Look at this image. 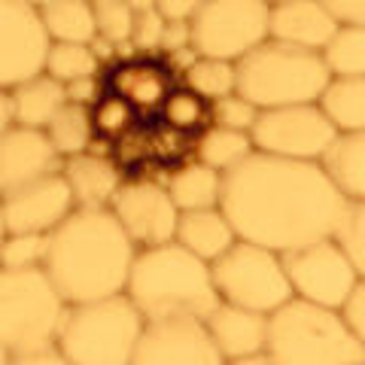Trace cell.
Masks as SVG:
<instances>
[{
    "label": "cell",
    "mask_w": 365,
    "mask_h": 365,
    "mask_svg": "<svg viewBox=\"0 0 365 365\" xmlns=\"http://www.w3.org/2000/svg\"><path fill=\"white\" fill-rule=\"evenodd\" d=\"M4 235H6V232H4V222H0V241H4Z\"/></svg>",
    "instance_id": "49"
},
{
    "label": "cell",
    "mask_w": 365,
    "mask_h": 365,
    "mask_svg": "<svg viewBox=\"0 0 365 365\" xmlns=\"http://www.w3.org/2000/svg\"><path fill=\"white\" fill-rule=\"evenodd\" d=\"M49 37L40 25L37 6L25 0H0V88L43 71Z\"/></svg>",
    "instance_id": "15"
},
{
    "label": "cell",
    "mask_w": 365,
    "mask_h": 365,
    "mask_svg": "<svg viewBox=\"0 0 365 365\" xmlns=\"http://www.w3.org/2000/svg\"><path fill=\"white\" fill-rule=\"evenodd\" d=\"M204 326L213 338L216 350H220L222 362L237 365L247 356H259L265 353V326L268 314L250 311V307H237L220 302L213 311L204 317Z\"/></svg>",
    "instance_id": "17"
},
{
    "label": "cell",
    "mask_w": 365,
    "mask_h": 365,
    "mask_svg": "<svg viewBox=\"0 0 365 365\" xmlns=\"http://www.w3.org/2000/svg\"><path fill=\"white\" fill-rule=\"evenodd\" d=\"M182 86L198 91V95L207 101L222 98L228 91H235V61L198 55V58L182 71Z\"/></svg>",
    "instance_id": "33"
},
{
    "label": "cell",
    "mask_w": 365,
    "mask_h": 365,
    "mask_svg": "<svg viewBox=\"0 0 365 365\" xmlns=\"http://www.w3.org/2000/svg\"><path fill=\"white\" fill-rule=\"evenodd\" d=\"M131 9H146V6H155V0H125Z\"/></svg>",
    "instance_id": "46"
},
{
    "label": "cell",
    "mask_w": 365,
    "mask_h": 365,
    "mask_svg": "<svg viewBox=\"0 0 365 365\" xmlns=\"http://www.w3.org/2000/svg\"><path fill=\"white\" fill-rule=\"evenodd\" d=\"M174 241L186 247L192 256L204 259L210 265L216 256H222L228 247L237 241L232 222L222 213V207H198V210H180Z\"/></svg>",
    "instance_id": "21"
},
{
    "label": "cell",
    "mask_w": 365,
    "mask_h": 365,
    "mask_svg": "<svg viewBox=\"0 0 365 365\" xmlns=\"http://www.w3.org/2000/svg\"><path fill=\"white\" fill-rule=\"evenodd\" d=\"M64 311L67 302L43 268H0V344L9 356L58 341Z\"/></svg>",
    "instance_id": "7"
},
{
    "label": "cell",
    "mask_w": 365,
    "mask_h": 365,
    "mask_svg": "<svg viewBox=\"0 0 365 365\" xmlns=\"http://www.w3.org/2000/svg\"><path fill=\"white\" fill-rule=\"evenodd\" d=\"M0 365H9V350L0 344Z\"/></svg>",
    "instance_id": "47"
},
{
    "label": "cell",
    "mask_w": 365,
    "mask_h": 365,
    "mask_svg": "<svg viewBox=\"0 0 365 365\" xmlns=\"http://www.w3.org/2000/svg\"><path fill=\"white\" fill-rule=\"evenodd\" d=\"M268 0H204L189 19L195 52L237 61L268 40Z\"/></svg>",
    "instance_id": "9"
},
{
    "label": "cell",
    "mask_w": 365,
    "mask_h": 365,
    "mask_svg": "<svg viewBox=\"0 0 365 365\" xmlns=\"http://www.w3.org/2000/svg\"><path fill=\"white\" fill-rule=\"evenodd\" d=\"M165 19L155 6L146 9H134V25H131V49L134 52H158V37H162Z\"/></svg>",
    "instance_id": "38"
},
{
    "label": "cell",
    "mask_w": 365,
    "mask_h": 365,
    "mask_svg": "<svg viewBox=\"0 0 365 365\" xmlns=\"http://www.w3.org/2000/svg\"><path fill=\"white\" fill-rule=\"evenodd\" d=\"M314 104L335 131H365V76H329Z\"/></svg>",
    "instance_id": "24"
},
{
    "label": "cell",
    "mask_w": 365,
    "mask_h": 365,
    "mask_svg": "<svg viewBox=\"0 0 365 365\" xmlns=\"http://www.w3.org/2000/svg\"><path fill=\"white\" fill-rule=\"evenodd\" d=\"M335 311L344 319L347 329H353L359 338H365V283L362 280H356V287L344 295V302H341Z\"/></svg>",
    "instance_id": "39"
},
{
    "label": "cell",
    "mask_w": 365,
    "mask_h": 365,
    "mask_svg": "<svg viewBox=\"0 0 365 365\" xmlns=\"http://www.w3.org/2000/svg\"><path fill=\"white\" fill-rule=\"evenodd\" d=\"M143 314L125 292L67 304L58 347L67 365H131Z\"/></svg>",
    "instance_id": "6"
},
{
    "label": "cell",
    "mask_w": 365,
    "mask_h": 365,
    "mask_svg": "<svg viewBox=\"0 0 365 365\" xmlns=\"http://www.w3.org/2000/svg\"><path fill=\"white\" fill-rule=\"evenodd\" d=\"M280 259L295 299L323 307H338L344 295L356 287V280L365 277L335 247L332 237H317L311 244L287 250V253H280Z\"/></svg>",
    "instance_id": "10"
},
{
    "label": "cell",
    "mask_w": 365,
    "mask_h": 365,
    "mask_svg": "<svg viewBox=\"0 0 365 365\" xmlns=\"http://www.w3.org/2000/svg\"><path fill=\"white\" fill-rule=\"evenodd\" d=\"M64 95H67V101H73V104L91 107L101 95H104V86L98 83V76H86V79H73V83H67Z\"/></svg>",
    "instance_id": "43"
},
{
    "label": "cell",
    "mask_w": 365,
    "mask_h": 365,
    "mask_svg": "<svg viewBox=\"0 0 365 365\" xmlns=\"http://www.w3.org/2000/svg\"><path fill=\"white\" fill-rule=\"evenodd\" d=\"M329 237H332L335 247L353 262V268L365 274V198L344 201V207H341Z\"/></svg>",
    "instance_id": "31"
},
{
    "label": "cell",
    "mask_w": 365,
    "mask_h": 365,
    "mask_svg": "<svg viewBox=\"0 0 365 365\" xmlns=\"http://www.w3.org/2000/svg\"><path fill=\"white\" fill-rule=\"evenodd\" d=\"M25 4H31V6H40V4H46V0H25Z\"/></svg>",
    "instance_id": "48"
},
{
    "label": "cell",
    "mask_w": 365,
    "mask_h": 365,
    "mask_svg": "<svg viewBox=\"0 0 365 365\" xmlns=\"http://www.w3.org/2000/svg\"><path fill=\"white\" fill-rule=\"evenodd\" d=\"M338 131L332 128L317 104H287L259 110L250 128L256 153L299 158V162H317Z\"/></svg>",
    "instance_id": "11"
},
{
    "label": "cell",
    "mask_w": 365,
    "mask_h": 365,
    "mask_svg": "<svg viewBox=\"0 0 365 365\" xmlns=\"http://www.w3.org/2000/svg\"><path fill=\"white\" fill-rule=\"evenodd\" d=\"M46 235L6 232L0 241V268H43Z\"/></svg>",
    "instance_id": "36"
},
{
    "label": "cell",
    "mask_w": 365,
    "mask_h": 365,
    "mask_svg": "<svg viewBox=\"0 0 365 365\" xmlns=\"http://www.w3.org/2000/svg\"><path fill=\"white\" fill-rule=\"evenodd\" d=\"M134 253L137 247L122 232L110 207H76L46 235L43 271L67 304H79L125 292Z\"/></svg>",
    "instance_id": "2"
},
{
    "label": "cell",
    "mask_w": 365,
    "mask_h": 365,
    "mask_svg": "<svg viewBox=\"0 0 365 365\" xmlns=\"http://www.w3.org/2000/svg\"><path fill=\"white\" fill-rule=\"evenodd\" d=\"M13 125V107H9V91L0 88V134Z\"/></svg>",
    "instance_id": "45"
},
{
    "label": "cell",
    "mask_w": 365,
    "mask_h": 365,
    "mask_svg": "<svg viewBox=\"0 0 365 365\" xmlns=\"http://www.w3.org/2000/svg\"><path fill=\"white\" fill-rule=\"evenodd\" d=\"M268 4H271V0H268Z\"/></svg>",
    "instance_id": "50"
},
{
    "label": "cell",
    "mask_w": 365,
    "mask_h": 365,
    "mask_svg": "<svg viewBox=\"0 0 365 365\" xmlns=\"http://www.w3.org/2000/svg\"><path fill=\"white\" fill-rule=\"evenodd\" d=\"M329 76H365V25H338L319 46Z\"/></svg>",
    "instance_id": "29"
},
{
    "label": "cell",
    "mask_w": 365,
    "mask_h": 365,
    "mask_svg": "<svg viewBox=\"0 0 365 365\" xmlns=\"http://www.w3.org/2000/svg\"><path fill=\"white\" fill-rule=\"evenodd\" d=\"M131 365H222L213 338L198 317L146 319Z\"/></svg>",
    "instance_id": "12"
},
{
    "label": "cell",
    "mask_w": 365,
    "mask_h": 365,
    "mask_svg": "<svg viewBox=\"0 0 365 365\" xmlns=\"http://www.w3.org/2000/svg\"><path fill=\"white\" fill-rule=\"evenodd\" d=\"M165 189L177 210L216 207L220 204V192H222V174L201 162H192L174 170L170 180L165 182Z\"/></svg>",
    "instance_id": "26"
},
{
    "label": "cell",
    "mask_w": 365,
    "mask_h": 365,
    "mask_svg": "<svg viewBox=\"0 0 365 365\" xmlns=\"http://www.w3.org/2000/svg\"><path fill=\"white\" fill-rule=\"evenodd\" d=\"M326 83L329 71L319 52L271 37L235 61V91L259 110L314 104Z\"/></svg>",
    "instance_id": "5"
},
{
    "label": "cell",
    "mask_w": 365,
    "mask_h": 365,
    "mask_svg": "<svg viewBox=\"0 0 365 365\" xmlns=\"http://www.w3.org/2000/svg\"><path fill=\"white\" fill-rule=\"evenodd\" d=\"M338 21L326 13L319 0H271L268 6V37L319 52Z\"/></svg>",
    "instance_id": "19"
},
{
    "label": "cell",
    "mask_w": 365,
    "mask_h": 365,
    "mask_svg": "<svg viewBox=\"0 0 365 365\" xmlns=\"http://www.w3.org/2000/svg\"><path fill=\"white\" fill-rule=\"evenodd\" d=\"M158 116H162L174 131H201L204 125L210 122V101L201 98L198 91L192 88H170V95L165 98L162 110H158Z\"/></svg>",
    "instance_id": "34"
},
{
    "label": "cell",
    "mask_w": 365,
    "mask_h": 365,
    "mask_svg": "<svg viewBox=\"0 0 365 365\" xmlns=\"http://www.w3.org/2000/svg\"><path fill=\"white\" fill-rule=\"evenodd\" d=\"M61 174L71 186V195L76 207L86 210H104L110 207L116 189L122 186V174L113 158L98 155V153H76L71 158H64Z\"/></svg>",
    "instance_id": "20"
},
{
    "label": "cell",
    "mask_w": 365,
    "mask_h": 365,
    "mask_svg": "<svg viewBox=\"0 0 365 365\" xmlns=\"http://www.w3.org/2000/svg\"><path fill=\"white\" fill-rule=\"evenodd\" d=\"M37 16L49 43L95 40V9H91V0H46V4L37 6Z\"/></svg>",
    "instance_id": "25"
},
{
    "label": "cell",
    "mask_w": 365,
    "mask_h": 365,
    "mask_svg": "<svg viewBox=\"0 0 365 365\" xmlns=\"http://www.w3.org/2000/svg\"><path fill=\"white\" fill-rule=\"evenodd\" d=\"M43 73H49L58 83H73V79L98 76L101 61L95 58L88 43H49L43 58Z\"/></svg>",
    "instance_id": "30"
},
{
    "label": "cell",
    "mask_w": 365,
    "mask_h": 365,
    "mask_svg": "<svg viewBox=\"0 0 365 365\" xmlns=\"http://www.w3.org/2000/svg\"><path fill=\"white\" fill-rule=\"evenodd\" d=\"M338 25H365V0H319Z\"/></svg>",
    "instance_id": "42"
},
{
    "label": "cell",
    "mask_w": 365,
    "mask_h": 365,
    "mask_svg": "<svg viewBox=\"0 0 365 365\" xmlns=\"http://www.w3.org/2000/svg\"><path fill=\"white\" fill-rule=\"evenodd\" d=\"M9 362L13 365H64V356H61L58 341H49V344H37V347L13 353Z\"/></svg>",
    "instance_id": "40"
},
{
    "label": "cell",
    "mask_w": 365,
    "mask_h": 365,
    "mask_svg": "<svg viewBox=\"0 0 365 365\" xmlns=\"http://www.w3.org/2000/svg\"><path fill=\"white\" fill-rule=\"evenodd\" d=\"M95 9V37L107 40L116 46V52L122 46H131V25H134V9L125 0H91Z\"/></svg>",
    "instance_id": "35"
},
{
    "label": "cell",
    "mask_w": 365,
    "mask_h": 365,
    "mask_svg": "<svg viewBox=\"0 0 365 365\" xmlns=\"http://www.w3.org/2000/svg\"><path fill=\"white\" fill-rule=\"evenodd\" d=\"M259 116V107L253 101H247L237 91H228V95L210 101V122L213 125H225V128H237V131H250L253 122Z\"/></svg>",
    "instance_id": "37"
},
{
    "label": "cell",
    "mask_w": 365,
    "mask_h": 365,
    "mask_svg": "<svg viewBox=\"0 0 365 365\" xmlns=\"http://www.w3.org/2000/svg\"><path fill=\"white\" fill-rule=\"evenodd\" d=\"M6 91H9V107H13V122L28 125V128H46L49 119L67 101L64 83L52 79L43 71L28 76V79H21V83H16Z\"/></svg>",
    "instance_id": "23"
},
{
    "label": "cell",
    "mask_w": 365,
    "mask_h": 365,
    "mask_svg": "<svg viewBox=\"0 0 365 365\" xmlns=\"http://www.w3.org/2000/svg\"><path fill=\"white\" fill-rule=\"evenodd\" d=\"M253 153V140L250 131H237V128H225V125H207L198 131V143H195V162L207 165L213 170H232L235 165H241L244 158Z\"/></svg>",
    "instance_id": "27"
},
{
    "label": "cell",
    "mask_w": 365,
    "mask_h": 365,
    "mask_svg": "<svg viewBox=\"0 0 365 365\" xmlns=\"http://www.w3.org/2000/svg\"><path fill=\"white\" fill-rule=\"evenodd\" d=\"M186 46H192V28H189V21L165 19L162 37H158V52L170 55V52H177V49H186Z\"/></svg>",
    "instance_id": "41"
},
{
    "label": "cell",
    "mask_w": 365,
    "mask_h": 365,
    "mask_svg": "<svg viewBox=\"0 0 365 365\" xmlns=\"http://www.w3.org/2000/svg\"><path fill=\"white\" fill-rule=\"evenodd\" d=\"M43 131H46V137H49L52 150L58 153V158H71L76 153H86V150H91V143H95L91 107L64 101L61 110L49 119V125H46Z\"/></svg>",
    "instance_id": "28"
},
{
    "label": "cell",
    "mask_w": 365,
    "mask_h": 365,
    "mask_svg": "<svg viewBox=\"0 0 365 365\" xmlns=\"http://www.w3.org/2000/svg\"><path fill=\"white\" fill-rule=\"evenodd\" d=\"M210 280L220 302L259 314H271L274 307L292 299L280 253L244 237H237L222 256L210 262Z\"/></svg>",
    "instance_id": "8"
},
{
    "label": "cell",
    "mask_w": 365,
    "mask_h": 365,
    "mask_svg": "<svg viewBox=\"0 0 365 365\" xmlns=\"http://www.w3.org/2000/svg\"><path fill=\"white\" fill-rule=\"evenodd\" d=\"M110 213L116 216L122 232L131 237L137 250L174 241L180 210L174 207L168 189L153 180H122V186L110 201Z\"/></svg>",
    "instance_id": "14"
},
{
    "label": "cell",
    "mask_w": 365,
    "mask_h": 365,
    "mask_svg": "<svg viewBox=\"0 0 365 365\" xmlns=\"http://www.w3.org/2000/svg\"><path fill=\"white\" fill-rule=\"evenodd\" d=\"M170 88H174L170 67L158 58H150L146 52H140L137 58L119 61L110 73V91L128 101L137 110V116H158Z\"/></svg>",
    "instance_id": "18"
},
{
    "label": "cell",
    "mask_w": 365,
    "mask_h": 365,
    "mask_svg": "<svg viewBox=\"0 0 365 365\" xmlns=\"http://www.w3.org/2000/svg\"><path fill=\"white\" fill-rule=\"evenodd\" d=\"M317 165L347 201L365 198V131H338Z\"/></svg>",
    "instance_id": "22"
},
{
    "label": "cell",
    "mask_w": 365,
    "mask_h": 365,
    "mask_svg": "<svg viewBox=\"0 0 365 365\" xmlns=\"http://www.w3.org/2000/svg\"><path fill=\"white\" fill-rule=\"evenodd\" d=\"M344 201L317 162L256 150L225 170L220 192V207L235 235L274 253L329 237Z\"/></svg>",
    "instance_id": "1"
},
{
    "label": "cell",
    "mask_w": 365,
    "mask_h": 365,
    "mask_svg": "<svg viewBox=\"0 0 365 365\" xmlns=\"http://www.w3.org/2000/svg\"><path fill=\"white\" fill-rule=\"evenodd\" d=\"M76 210L71 186L58 170L40 174L28 182H19L0 195V222L4 232H40L49 235Z\"/></svg>",
    "instance_id": "13"
},
{
    "label": "cell",
    "mask_w": 365,
    "mask_h": 365,
    "mask_svg": "<svg viewBox=\"0 0 365 365\" xmlns=\"http://www.w3.org/2000/svg\"><path fill=\"white\" fill-rule=\"evenodd\" d=\"M265 353L277 365H362L365 338L344 326L335 307L292 295L268 314Z\"/></svg>",
    "instance_id": "4"
},
{
    "label": "cell",
    "mask_w": 365,
    "mask_h": 365,
    "mask_svg": "<svg viewBox=\"0 0 365 365\" xmlns=\"http://www.w3.org/2000/svg\"><path fill=\"white\" fill-rule=\"evenodd\" d=\"M137 110L116 91H104L95 104H91V128L95 140H122L128 137L137 125Z\"/></svg>",
    "instance_id": "32"
},
{
    "label": "cell",
    "mask_w": 365,
    "mask_h": 365,
    "mask_svg": "<svg viewBox=\"0 0 365 365\" xmlns=\"http://www.w3.org/2000/svg\"><path fill=\"white\" fill-rule=\"evenodd\" d=\"M58 168L61 158L52 150L43 128H28V125L13 122L0 134V195L19 182H28Z\"/></svg>",
    "instance_id": "16"
},
{
    "label": "cell",
    "mask_w": 365,
    "mask_h": 365,
    "mask_svg": "<svg viewBox=\"0 0 365 365\" xmlns=\"http://www.w3.org/2000/svg\"><path fill=\"white\" fill-rule=\"evenodd\" d=\"M125 295L134 302L143 319H204L220 304V295L210 280V265L192 256L177 241L137 250L128 268V280H125Z\"/></svg>",
    "instance_id": "3"
},
{
    "label": "cell",
    "mask_w": 365,
    "mask_h": 365,
    "mask_svg": "<svg viewBox=\"0 0 365 365\" xmlns=\"http://www.w3.org/2000/svg\"><path fill=\"white\" fill-rule=\"evenodd\" d=\"M204 0H155V9L162 13V19H180L189 21L192 16L198 13V6Z\"/></svg>",
    "instance_id": "44"
}]
</instances>
